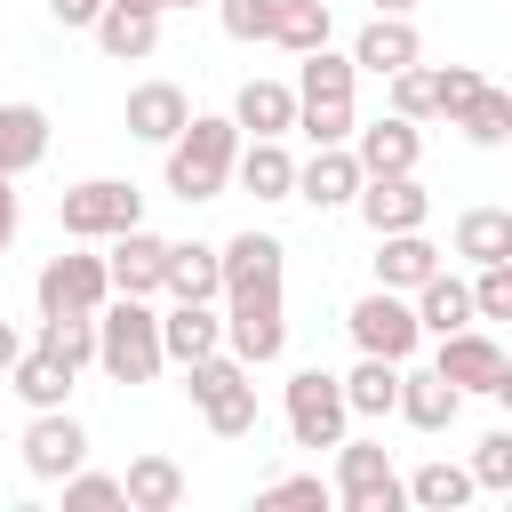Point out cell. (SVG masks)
Returning a JSON list of instances; mask_svg holds the SVG:
<instances>
[{
  "instance_id": "f907efd6",
  "label": "cell",
  "mask_w": 512,
  "mask_h": 512,
  "mask_svg": "<svg viewBox=\"0 0 512 512\" xmlns=\"http://www.w3.org/2000/svg\"><path fill=\"white\" fill-rule=\"evenodd\" d=\"M168 8H208V0H168Z\"/></svg>"
},
{
  "instance_id": "4316f807",
  "label": "cell",
  "mask_w": 512,
  "mask_h": 512,
  "mask_svg": "<svg viewBox=\"0 0 512 512\" xmlns=\"http://www.w3.org/2000/svg\"><path fill=\"white\" fill-rule=\"evenodd\" d=\"M160 288L184 296V304H216V296H224L216 248H208V240H168V272H160Z\"/></svg>"
},
{
  "instance_id": "681fc988",
  "label": "cell",
  "mask_w": 512,
  "mask_h": 512,
  "mask_svg": "<svg viewBox=\"0 0 512 512\" xmlns=\"http://www.w3.org/2000/svg\"><path fill=\"white\" fill-rule=\"evenodd\" d=\"M408 8H416V0H376V16H408Z\"/></svg>"
},
{
  "instance_id": "5bb4252c",
  "label": "cell",
  "mask_w": 512,
  "mask_h": 512,
  "mask_svg": "<svg viewBox=\"0 0 512 512\" xmlns=\"http://www.w3.org/2000/svg\"><path fill=\"white\" fill-rule=\"evenodd\" d=\"M352 160H360V176H400V168H416V160H424V128H416V120H400V112L360 120V128H352Z\"/></svg>"
},
{
  "instance_id": "9a60e30c",
  "label": "cell",
  "mask_w": 512,
  "mask_h": 512,
  "mask_svg": "<svg viewBox=\"0 0 512 512\" xmlns=\"http://www.w3.org/2000/svg\"><path fill=\"white\" fill-rule=\"evenodd\" d=\"M216 272H224V296L280 288V272H288V248H280L272 232H232V240L216 248Z\"/></svg>"
},
{
  "instance_id": "e0dca14e",
  "label": "cell",
  "mask_w": 512,
  "mask_h": 512,
  "mask_svg": "<svg viewBox=\"0 0 512 512\" xmlns=\"http://www.w3.org/2000/svg\"><path fill=\"white\" fill-rule=\"evenodd\" d=\"M352 192H360L352 144H312V160L296 168V192H288V200H312V208L328 216V208H352Z\"/></svg>"
},
{
  "instance_id": "d4e9b609",
  "label": "cell",
  "mask_w": 512,
  "mask_h": 512,
  "mask_svg": "<svg viewBox=\"0 0 512 512\" xmlns=\"http://www.w3.org/2000/svg\"><path fill=\"white\" fill-rule=\"evenodd\" d=\"M408 312H416V328H424V336L472 328V288H464V280H456V272L440 264L432 280H416V288H408Z\"/></svg>"
},
{
  "instance_id": "8d00e7d4",
  "label": "cell",
  "mask_w": 512,
  "mask_h": 512,
  "mask_svg": "<svg viewBox=\"0 0 512 512\" xmlns=\"http://www.w3.org/2000/svg\"><path fill=\"white\" fill-rule=\"evenodd\" d=\"M472 320H512V256L504 264H472Z\"/></svg>"
},
{
  "instance_id": "6da1fadb",
  "label": "cell",
  "mask_w": 512,
  "mask_h": 512,
  "mask_svg": "<svg viewBox=\"0 0 512 512\" xmlns=\"http://www.w3.org/2000/svg\"><path fill=\"white\" fill-rule=\"evenodd\" d=\"M168 192L192 208V200H216L224 184H232V152H240V128H232V112H192L168 144Z\"/></svg>"
},
{
  "instance_id": "5b68a950",
  "label": "cell",
  "mask_w": 512,
  "mask_h": 512,
  "mask_svg": "<svg viewBox=\"0 0 512 512\" xmlns=\"http://www.w3.org/2000/svg\"><path fill=\"white\" fill-rule=\"evenodd\" d=\"M224 352L240 368H272L288 352V312H280V288H248V296H224Z\"/></svg>"
},
{
  "instance_id": "ee69618b",
  "label": "cell",
  "mask_w": 512,
  "mask_h": 512,
  "mask_svg": "<svg viewBox=\"0 0 512 512\" xmlns=\"http://www.w3.org/2000/svg\"><path fill=\"white\" fill-rule=\"evenodd\" d=\"M256 504H328V480H320V472H288V480H272Z\"/></svg>"
},
{
  "instance_id": "ac0fdd59",
  "label": "cell",
  "mask_w": 512,
  "mask_h": 512,
  "mask_svg": "<svg viewBox=\"0 0 512 512\" xmlns=\"http://www.w3.org/2000/svg\"><path fill=\"white\" fill-rule=\"evenodd\" d=\"M344 56H352V72L392 80L400 64H416V56H424V40H416V24H408V16H368V24H360V40H352Z\"/></svg>"
},
{
  "instance_id": "7a4b0ae2",
  "label": "cell",
  "mask_w": 512,
  "mask_h": 512,
  "mask_svg": "<svg viewBox=\"0 0 512 512\" xmlns=\"http://www.w3.org/2000/svg\"><path fill=\"white\" fill-rule=\"evenodd\" d=\"M96 368H104L112 384H152V376L168 368V352H160V312H152L144 296H104V304H96Z\"/></svg>"
},
{
  "instance_id": "44dd1931",
  "label": "cell",
  "mask_w": 512,
  "mask_h": 512,
  "mask_svg": "<svg viewBox=\"0 0 512 512\" xmlns=\"http://www.w3.org/2000/svg\"><path fill=\"white\" fill-rule=\"evenodd\" d=\"M120 504H128V512H176V504H184V464L160 456V448H144V456L120 472Z\"/></svg>"
},
{
  "instance_id": "1f68e13d",
  "label": "cell",
  "mask_w": 512,
  "mask_h": 512,
  "mask_svg": "<svg viewBox=\"0 0 512 512\" xmlns=\"http://www.w3.org/2000/svg\"><path fill=\"white\" fill-rule=\"evenodd\" d=\"M344 408L352 416H392V392H400V360H376V352H360L344 376Z\"/></svg>"
},
{
  "instance_id": "8992f818",
  "label": "cell",
  "mask_w": 512,
  "mask_h": 512,
  "mask_svg": "<svg viewBox=\"0 0 512 512\" xmlns=\"http://www.w3.org/2000/svg\"><path fill=\"white\" fill-rule=\"evenodd\" d=\"M432 368L456 384V392H488V400H512V352L472 320V328H448L440 336V352H432Z\"/></svg>"
},
{
  "instance_id": "ab89813d",
  "label": "cell",
  "mask_w": 512,
  "mask_h": 512,
  "mask_svg": "<svg viewBox=\"0 0 512 512\" xmlns=\"http://www.w3.org/2000/svg\"><path fill=\"white\" fill-rule=\"evenodd\" d=\"M392 112H400V120H432V64H424V56L392 72Z\"/></svg>"
},
{
  "instance_id": "4dcf8cb0",
  "label": "cell",
  "mask_w": 512,
  "mask_h": 512,
  "mask_svg": "<svg viewBox=\"0 0 512 512\" xmlns=\"http://www.w3.org/2000/svg\"><path fill=\"white\" fill-rule=\"evenodd\" d=\"M400 496H408L416 512H464V504H472V472L448 464V456H432V464H416V472L400 480Z\"/></svg>"
},
{
  "instance_id": "7402d4cb",
  "label": "cell",
  "mask_w": 512,
  "mask_h": 512,
  "mask_svg": "<svg viewBox=\"0 0 512 512\" xmlns=\"http://www.w3.org/2000/svg\"><path fill=\"white\" fill-rule=\"evenodd\" d=\"M232 128H240V136H288V128H296V88H288V80H240Z\"/></svg>"
},
{
  "instance_id": "bcb514c9",
  "label": "cell",
  "mask_w": 512,
  "mask_h": 512,
  "mask_svg": "<svg viewBox=\"0 0 512 512\" xmlns=\"http://www.w3.org/2000/svg\"><path fill=\"white\" fill-rule=\"evenodd\" d=\"M16 224H24V208H16V176H0V256L16 248Z\"/></svg>"
},
{
  "instance_id": "60d3db41",
  "label": "cell",
  "mask_w": 512,
  "mask_h": 512,
  "mask_svg": "<svg viewBox=\"0 0 512 512\" xmlns=\"http://www.w3.org/2000/svg\"><path fill=\"white\" fill-rule=\"evenodd\" d=\"M296 128H304L312 144H352L360 112H352V104H296Z\"/></svg>"
},
{
  "instance_id": "f35d334b",
  "label": "cell",
  "mask_w": 512,
  "mask_h": 512,
  "mask_svg": "<svg viewBox=\"0 0 512 512\" xmlns=\"http://www.w3.org/2000/svg\"><path fill=\"white\" fill-rule=\"evenodd\" d=\"M480 80H488V72H472V64H432V112L456 120V112L480 96Z\"/></svg>"
},
{
  "instance_id": "74e56055",
  "label": "cell",
  "mask_w": 512,
  "mask_h": 512,
  "mask_svg": "<svg viewBox=\"0 0 512 512\" xmlns=\"http://www.w3.org/2000/svg\"><path fill=\"white\" fill-rule=\"evenodd\" d=\"M208 8H216V24H224L232 40H248V48L272 40V16H280V0H208Z\"/></svg>"
},
{
  "instance_id": "30bf717a",
  "label": "cell",
  "mask_w": 512,
  "mask_h": 512,
  "mask_svg": "<svg viewBox=\"0 0 512 512\" xmlns=\"http://www.w3.org/2000/svg\"><path fill=\"white\" fill-rule=\"evenodd\" d=\"M344 328H352V344L376 352V360H408V352L424 344V328H416V312H408L400 288H368V296L344 312Z\"/></svg>"
},
{
  "instance_id": "d590c367",
  "label": "cell",
  "mask_w": 512,
  "mask_h": 512,
  "mask_svg": "<svg viewBox=\"0 0 512 512\" xmlns=\"http://www.w3.org/2000/svg\"><path fill=\"white\" fill-rule=\"evenodd\" d=\"M320 40H328V0H280V16H272V48L304 56V48H320Z\"/></svg>"
},
{
  "instance_id": "3957f363",
  "label": "cell",
  "mask_w": 512,
  "mask_h": 512,
  "mask_svg": "<svg viewBox=\"0 0 512 512\" xmlns=\"http://www.w3.org/2000/svg\"><path fill=\"white\" fill-rule=\"evenodd\" d=\"M184 392H192V408H200V424L216 440H248L256 432V368H240L232 352L192 360L184 368Z\"/></svg>"
},
{
  "instance_id": "2e32d148",
  "label": "cell",
  "mask_w": 512,
  "mask_h": 512,
  "mask_svg": "<svg viewBox=\"0 0 512 512\" xmlns=\"http://www.w3.org/2000/svg\"><path fill=\"white\" fill-rule=\"evenodd\" d=\"M456 408H464V392H456L440 368H408V360H400V392H392V416H400V424H416V432H448Z\"/></svg>"
},
{
  "instance_id": "f1b7e54d",
  "label": "cell",
  "mask_w": 512,
  "mask_h": 512,
  "mask_svg": "<svg viewBox=\"0 0 512 512\" xmlns=\"http://www.w3.org/2000/svg\"><path fill=\"white\" fill-rule=\"evenodd\" d=\"M48 160V112L40 104H0V176H24Z\"/></svg>"
},
{
  "instance_id": "c3c4849f",
  "label": "cell",
  "mask_w": 512,
  "mask_h": 512,
  "mask_svg": "<svg viewBox=\"0 0 512 512\" xmlns=\"http://www.w3.org/2000/svg\"><path fill=\"white\" fill-rule=\"evenodd\" d=\"M120 8H144V16H168V0H120Z\"/></svg>"
},
{
  "instance_id": "ba28073f",
  "label": "cell",
  "mask_w": 512,
  "mask_h": 512,
  "mask_svg": "<svg viewBox=\"0 0 512 512\" xmlns=\"http://www.w3.org/2000/svg\"><path fill=\"white\" fill-rule=\"evenodd\" d=\"M344 512H400L408 496H400V472H392V456L376 448V440H336V488H328Z\"/></svg>"
},
{
  "instance_id": "e575fe53",
  "label": "cell",
  "mask_w": 512,
  "mask_h": 512,
  "mask_svg": "<svg viewBox=\"0 0 512 512\" xmlns=\"http://www.w3.org/2000/svg\"><path fill=\"white\" fill-rule=\"evenodd\" d=\"M40 352H56L72 376L96 360V312H48L40 320Z\"/></svg>"
},
{
  "instance_id": "603a6c76",
  "label": "cell",
  "mask_w": 512,
  "mask_h": 512,
  "mask_svg": "<svg viewBox=\"0 0 512 512\" xmlns=\"http://www.w3.org/2000/svg\"><path fill=\"white\" fill-rule=\"evenodd\" d=\"M232 176H240V192H256V200H288V192H296V160H288L280 136H248V144L232 152Z\"/></svg>"
},
{
  "instance_id": "836d02e7",
  "label": "cell",
  "mask_w": 512,
  "mask_h": 512,
  "mask_svg": "<svg viewBox=\"0 0 512 512\" xmlns=\"http://www.w3.org/2000/svg\"><path fill=\"white\" fill-rule=\"evenodd\" d=\"M448 128H464L480 152H496V144H512V96H504L496 80H480V96H472V104H464Z\"/></svg>"
},
{
  "instance_id": "277c9868",
  "label": "cell",
  "mask_w": 512,
  "mask_h": 512,
  "mask_svg": "<svg viewBox=\"0 0 512 512\" xmlns=\"http://www.w3.org/2000/svg\"><path fill=\"white\" fill-rule=\"evenodd\" d=\"M56 224H64V240H112V232L144 224V192L128 176H80L56 192Z\"/></svg>"
},
{
  "instance_id": "484cf974",
  "label": "cell",
  "mask_w": 512,
  "mask_h": 512,
  "mask_svg": "<svg viewBox=\"0 0 512 512\" xmlns=\"http://www.w3.org/2000/svg\"><path fill=\"white\" fill-rule=\"evenodd\" d=\"M88 32H96V48H104L112 64H144V56L160 48V16H144V8H120V0H104V16H96Z\"/></svg>"
},
{
  "instance_id": "7dc6e473",
  "label": "cell",
  "mask_w": 512,
  "mask_h": 512,
  "mask_svg": "<svg viewBox=\"0 0 512 512\" xmlns=\"http://www.w3.org/2000/svg\"><path fill=\"white\" fill-rule=\"evenodd\" d=\"M16 352H24V336H16V328H8V320H0V376H8V368H16Z\"/></svg>"
},
{
  "instance_id": "ffe728a7",
  "label": "cell",
  "mask_w": 512,
  "mask_h": 512,
  "mask_svg": "<svg viewBox=\"0 0 512 512\" xmlns=\"http://www.w3.org/2000/svg\"><path fill=\"white\" fill-rule=\"evenodd\" d=\"M184 120H192V96H184L176 80H144V88H128V136H136V144H168Z\"/></svg>"
},
{
  "instance_id": "8fae6325",
  "label": "cell",
  "mask_w": 512,
  "mask_h": 512,
  "mask_svg": "<svg viewBox=\"0 0 512 512\" xmlns=\"http://www.w3.org/2000/svg\"><path fill=\"white\" fill-rule=\"evenodd\" d=\"M24 472L32 480H64L72 464H88V424L72 416V408H32V424H24Z\"/></svg>"
},
{
  "instance_id": "52a82bcc",
  "label": "cell",
  "mask_w": 512,
  "mask_h": 512,
  "mask_svg": "<svg viewBox=\"0 0 512 512\" xmlns=\"http://www.w3.org/2000/svg\"><path fill=\"white\" fill-rule=\"evenodd\" d=\"M288 440L296 448H336L344 432H352V408H344V384L328 376V368H296L288 376Z\"/></svg>"
},
{
  "instance_id": "d6986e66",
  "label": "cell",
  "mask_w": 512,
  "mask_h": 512,
  "mask_svg": "<svg viewBox=\"0 0 512 512\" xmlns=\"http://www.w3.org/2000/svg\"><path fill=\"white\" fill-rule=\"evenodd\" d=\"M160 352L176 360V368H192V360H208V352H224V312L216 304H168L160 312Z\"/></svg>"
},
{
  "instance_id": "f546056e",
  "label": "cell",
  "mask_w": 512,
  "mask_h": 512,
  "mask_svg": "<svg viewBox=\"0 0 512 512\" xmlns=\"http://www.w3.org/2000/svg\"><path fill=\"white\" fill-rule=\"evenodd\" d=\"M352 88H360L352 56H336L328 40L304 48V64H296V104H352Z\"/></svg>"
},
{
  "instance_id": "cb8c5ba5",
  "label": "cell",
  "mask_w": 512,
  "mask_h": 512,
  "mask_svg": "<svg viewBox=\"0 0 512 512\" xmlns=\"http://www.w3.org/2000/svg\"><path fill=\"white\" fill-rule=\"evenodd\" d=\"M440 272V248L424 240V224L416 232H376V288H416V280H432Z\"/></svg>"
},
{
  "instance_id": "b9f144b4",
  "label": "cell",
  "mask_w": 512,
  "mask_h": 512,
  "mask_svg": "<svg viewBox=\"0 0 512 512\" xmlns=\"http://www.w3.org/2000/svg\"><path fill=\"white\" fill-rule=\"evenodd\" d=\"M464 472H472V488H512V432H480Z\"/></svg>"
},
{
  "instance_id": "f6af8a7d",
  "label": "cell",
  "mask_w": 512,
  "mask_h": 512,
  "mask_svg": "<svg viewBox=\"0 0 512 512\" xmlns=\"http://www.w3.org/2000/svg\"><path fill=\"white\" fill-rule=\"evenodd\" d=\"M48 16H56L64 32H88V24L104 16V0H48Z\"/></svg>"
},
{
  "instance_id": "83f0119b",
  "label": "cell",
  "mask_w": 512,
  "mask_h": 512,
  "mask_svg": "<svg viewBox=\"0 0 512 512\" xmlns=\"http://www.w3.org/2000/svg\"><path fill=\"white\" fill-rule=\"evenodd\" d=\"M72 384H80V376H72L56 352H40V344H24V352H16V368H8V392H16L24 408H64V400H72Z\"/></svg>"
},
{
  "instance_id": "7bdbcfd3",
  "label": "cell",
  "mask_w": 512,
  "mask_h": 512,
  "mask_svg": "<svg viewBox=\"0 0 512 512\" xmlns=\"http://www.w3.org/2000/svg\"><path fill=\"white\" fill-rule=\"evenodd\" d=\"M64 504H72V512H104V504H120V472H88V464H72V472H64Z\"/></svg>"
},
{
  "instance_id": "7c38bea8",
  "label": "cell",
  "mask_w": 512,
  "mask_h": 512,
  "mask_svg": "<svg viewBox=\"0 0 512 512\" xmlns=\"http://www.w3.org/2000/svg\"><path fill=\"white\" fill-rule=\"evenodd\" d=\"M352 208H360L368 232H416V224L432 216V192L416 184V168H400V176H360Z\"/></svg>"
},
{
  "instance_id": "4fadbf2b",
  "label": "cell",
  "mask_w": 512,
  "mask_h": 512,
  "mask_svg": "<svg viewBox=\"0 0 512 512\" xmlns=\"http://www.w3.org/2000/svg\"><path fill=\"white\" fill-rule=\"evenodd\" d=\"M160 272H168V240H160V232L128 224V232L104 240V280H112V296H160Z\"/></svg>"
},
{
  "instance_id": "d6a6232c",
  "label": "cell",
  "mask_w": 512,
  "mask_h": 512,
  "mask_svg": "<svg viewBox=\"0 0 512 512\" xmlns=\"http://www.w3.org/2000/svg\"><path fill=\"white\" fill-rule=\"evenodd\" d=\"M456 256L464 264H504L512 256V208H464L456 216Z\"/></svg>"
},
{
  "instance_id": "9c48e42d",
  "label": "cell",
  "mask_w": 512,
  "mask_h": 512,
  "mask_svg": "<svg viewBox=\"0 0 512 512\" xmlns=\"http://www.w3.org/2000/svg\"><path fill=\"white\" fill-rule=\"evenodd\" d=\"M32 296H40V320H48V312H96V304L112 296L104 256H88V240H72L64 256H48V264H40Z\"/></svg>"
}]
</instances>
